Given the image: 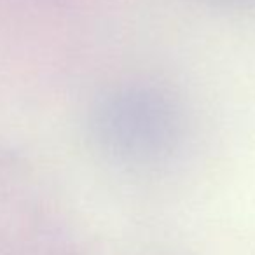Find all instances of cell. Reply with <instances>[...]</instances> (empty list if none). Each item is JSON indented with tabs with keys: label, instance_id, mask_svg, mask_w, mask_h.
Returning <instances> with one entry per match:
<instances>
[{
	"label": "cell",
	"instance_id": "cell-1",
	"mask_svg": "<svg viewBox=\"0 0 255 255\" xmlns=\"http://www.w3.org/2000/svg\"><path fill=\"white\" fill-rule=\"evenodd\" d=\"M96 142L128 163L168 157L180 138V114L173 102L150 88H123L107 95L93 119Z\"/></svg>",
	"mask_w": 255,
	"mask_h": 255
}]
</instances>
